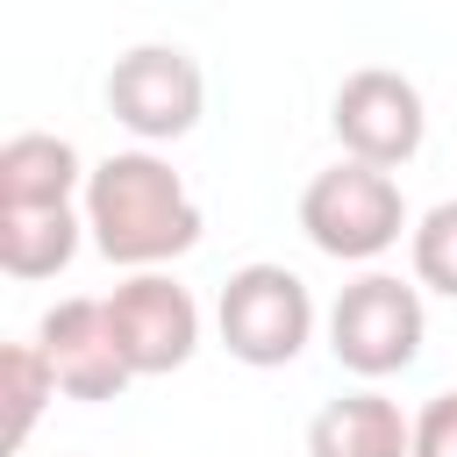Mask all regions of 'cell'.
Segmentation results:
<instances>
[{
  "mask_svg": "<svg viewBox=\"0 0 457 457\" xmlns=\"http://www.w3.org/2000/svg\"><path fill=\"white\" fill-rule=\"evenodd\" d=\"M86 228L107 264L157 271L200 243V200L157 150H114L86 171Z\"/></svg>",
  "mask_w": 457,
  "mask_h": 457,
  "instance_id": "obj_1",
  "label": "cell"
},
{
  "mask_svg": "<svg viewBox=\"0 0 457 457\" xmlns=\"http://www.w3.org/2000/svg\"><path fill=\"white\" fill-rule=\"evenodd\" d=\"M300 228L321 257H343V264H371L400 243L407 228V200L393 186L386 164H364V157H343L328 171L307 179L300 193Z\"/></svg>",
  "mask_w": 457,
  "mask_h": 457,
  "instance_id": "obj_2",
  "label": "cell"
},
{
  "mask_svg": "<svg viewBox=\"0 0 457 457\" xmlns=\"http://www.w3.org/2000/svg\"><path fill=\"white\" fill-rule=\"evenodd\" d=\"M214 328H221V343H228L236 364L278 371L314 336V293L286 264H243V271H228V286L214 300Z\"/></svg>",
  "mask_w": 457,
  "mask_h": 457,
  "instance_id": "obj_3",
  "label": "cell"
},
{
  "mask_svg": "<svg viewBox=\"0 0 457 457\" xmlns=\"http://www.w3.org/2000/svg\"><path fill=\"white\" fill-rule=\"evenodd\" d=\"M421 328H428L421 286H407V278H393V271H364V278L343 286L336 307H328V350H336V364L357 371V378H393V371H407V364L421 357Z\"/></svg>",
  "mask_w": 457,
  "mask_h": 457,
  "instance_id": "obj_4",
  "label": "cell"
},
{
  "mask_svg": "<svg viewBox=\"0 0 457 457\" xmlns=\"http://www.w3.org/2000/svg\"><path fill=\"white\" fill-rule=\"evenodd\" d=\"M207 107V79L179 43H136L107 71V114L136 143H179Z\"/></svg>",
  "mask_w": 457,
  "mask_h": 457,
  "instance_id": "obj_5",
  "label": "cell"
},
{
  "mask_svg": "<svg viewBox=\"0 0 457 457\" xmlns=\"http://www.w3.org/2000/svg\"><path fill=\"white\" fill-rule=\"evenodd\" d=\"M328 121H336L343 157H364V164H386V171L407 164V157L421 150V136H428L421 86H414L407 71H393V64H364V71H350V79L336 86Z\"/></svg>",
  "mask_w": 457,
  "mask_h": 457,
  "instance_id": "obj_6",
  "label": "cell"
},
{
  "mask_svg": "<svg viewBox=\"0 0 457 457\" xmlns=\"http://www.w3.org/2000/svg\"><path fill=\"white\" fill-rule=\"evenodd\" d=\"M107 321H114L121 357L136 364V378H164V371H179L200 350V307L164 271H129L107 293Z\"/></svg>",
  "mask_w": 457,
  "mask_h": 457,
  "instance_id": "obj_7",
  "label": "cell"
},
{
  "mask_svg": "<svg viewBox=\"0 0 457 457\" xmlns=\"http://www.w3.org/2000/svg\"><path fill=\"white\" fill-rule=\"evenodd\" d=\"M36 343H43L64 400H114L136 378V364L121 357V336L107 321V300H57L36 328Z\"/></svg>",
  "mask_w": 457,
  "mask_h": 457,
  "instance_id": "obj_8",
  "label": "cell"
},
{
  "mask_svg": "<svg viewBox=\"0 0 457 457\" xmlns=\"http://www.w3.org/2000/svg\"><path fill=\"white\" fill-rule=\"evenodd\" d=\"M307 457H414V421L378 386L328 400L307 421Z\"/></svg>",
  "mask_w": 457,
  "mask_h": 457,
  "instance_id": "obj_9",
  "label": "cell"
},
{
  "mask_svg": "<svg viewBox=\"0 0 457 457\" xmlns=\"http://www.w3.org/2000/svg\"><path fill=\"white\" fill-rule=\"evenodd\" d=\"M57 200H86L79 150L50 129L7 136L0 143V207H57Z\"/></svg>",
  "mask_w": 457,
  "mask_h": 457,
  "instance_id": "obj_10",
  "label": "cell"
},
{
  "mask_svg": "<svg viewBox=\"0 0 457 457\" xmlns=\"http://www.w3.org/2000/svg\"><path fill=\"white\" fill-rule=\"evenodd\" d=\"M79 228H86V207H71V200L0 207V271L7 278H57L79 257Z\"/></svg>",
  "mask_w": 457,
  "mask_h": 457,
  "instance_id": "obj_11",
  "label": "cell"
},
{
  "mask_svg": "<svg viewBox=\"0 0 457 457\" xmlns=\"http://www.w3.org/2000/svg\"><path fill=\"white\" fill-rule=\"evenodd\" d=\"M0 400H7V450H21L29 443V428H36V414L57 400V371H50V357H43V343H7L0 350Z\"/></svg>",
  "mask_w": 457,
  "mask_h": 457,
  "instance_id": "obj_12",
  "label": "cell"
},
{
  "mask_svg": "<svg viewBox=\"0 0 457 457\" xmlns=\"http://www.w3.org/2000/svg\"><path fill=\"white\" fill-rule=\"evenodd\" d=\"M407 250H414V286L457 300V200H436V207L414 221Z\"/></svg>",
  "mask_w": 457,
  "mask_h": 457,
  "instance_id": "obj_13",
  "label": "cell"
},
{
  "mask_svg": "<svg viewBox=\"0 0 457 457\" xmlns=\"http://www.w3.org/2000/svg\"><path fill=\"white\" fill-rule=\"evenodd\" d=\"M414 457H457V393H436L414 414Z\"/></svg>",
  "mask_w": 457,
  "mask_h": 457,
  "instance_id": "obj_14",
  "label": "cell"
}]
</instances>
